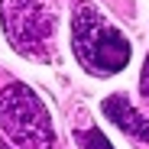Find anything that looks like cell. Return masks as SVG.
Wrapping results in <instances>:
<instances>
[{
	"instance_id": "6da1fadb",
	"label": "cell",
	"mask_w": 149,
	"mask_h": 149,
	"mask_svg": "<svg viewBox=\"0 0 149 149\" xmlns=\"http://www.w3.org/2000/svg\"><path fill=\"white\" fill-rule=\"evenodd\" d=\"M71 49L78 55V62L91 74H101V78L123 71L133 55L130 39L88 0H81L71 10Z\"/></svg>"
},
{
	"instance_id": "7a4b0ae2",
	"label": "cell",
	"mask_w": 149,
	"mask_h": 149,
	"mask_svg": "<svg viewBox=\"0 0 149 149\" xmlns=\"http://www.w3.org/2000/svg\"><path fill=\"white\" fill-rule=\"evenodd\" d=\"M0 130L19 149H49L55 143L52 117L39 94L19 81H10L0 91Z\"/></svg>"
},
{
	"instance_id": "3957f363",
	"label": "cell",
	"mask_w": 149,
	"mask_h": 149,
	"mask_svg": "<svg viewBox=\"0 0 149 149\" xmlns=\"http://www.w3.org/2000/svg\"><path fill=\"white\" fill-rule=\"evenodd\" d=\"M0 23L19 55L45 62L52 58V29L55 23L39 0H0Z\"/></svg>"
},
{
	"instance_id": "277c9868",
	"label": "cell",
	"mask_w": 149,
	"mask_h": 149,
	"mask_svg": "<svg viewBox=\"0 0 149 149\" xmlns=\"http://www.w3.org/2000/svg\"><path fill=\"white\" fill-rule=\"evenodd\" d=\"M101 110H104V117H107L110 123H117L123 133H130V136L139 139V143H149V120L130 104L127 94H110V97H104Z\"/></svg>"
},
{
	"instance_id": "5b68a950",
	"label": "cell",
	"mask_w": 149,
	"mask_h": 149,
	"mask_svg": "<svg viewBox=\"0 0 149 149\" xmlns=\"http://www.w3.org/2000/svg\"><path fill=\"white\" fill-rule=\"evenodd\" d=\"M74 139H78V149H113L110 139L97 130V127H88V130H78L74 133Z\"/></svg>"
},
{
	"instance_id": "8992f818",
	"label": "cell",
	"mask_w": 149,
	"mask_h": 149,
	"mask_svg": "<svg viewBox=\"0 0 149 149\" xmlns=\"http://www.w3.org/2000/svg\"><path fill=\"white\" fill-rule=\"evenodd\" d=\"M139 91H143V97L149 101V55H146V62H143V74H139Z\"/></svg>"
},
{
	"instance_id": "52a82bcc",
	"label": "cell",
	"mask_w": 149,
	"mask_h": 149,
	"mask_svg": "<svg viewBox=\"0 0 149 149\" xmlns=\"http://www.w3.org/2000/svg\"><path fill=\"white\" fill-rule=\"evenodd\" d=\"M0 149H10V146H7V143H3V146H0Z\"/></svg>"
}]
</instances>
